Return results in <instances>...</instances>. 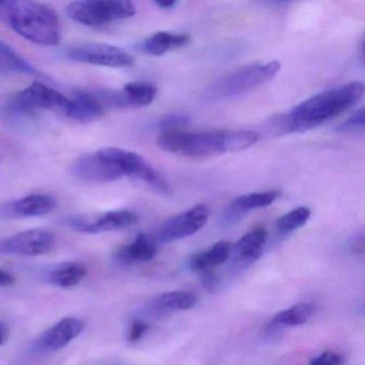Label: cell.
Masks as SVG:
<instances>
[{
    "instance_id": "obj_27",
    "label": "cell",
    "mask_w": 365,
    "mask_h": 365,
    "mask_svg": "<svg viewBox=\"0 0 365 365\" xmlns=\"http://www.w3.org/2000/svg\"><path fill=\"white\" fill-rule=\"evenodd\" d=\"M148 329L149 324L144 322V320H132L129 331H128V341L130 343H135V341H140Z\"/></svg>"
},
{
    "instance_id": "obj_26",
    "label": "cell",
    "mask_w": 365,
    "mask_h": 365,
    "mask_svg": "<svg viewBox=\"0 0 365 365\" xmlns=\"http://www.w3.org/2000/svg\"><path fill=\"white\" fill-rule=\"evenodd\" d=\"M364 108L356 110L339 127V131L346 134H358L364 131Z\"/></svg>"
},
{
    "instance_id": "obj_8",
    "label": "cell",
    "mask_w": 365,
    "mask_h": 365,
    "mask_svg": "<svg viewBox=\"0 0 365 365\" xmlns=\"http://www.w3.org/2000/svg\"><path fill=\"white\" fill-rule=\"evenodd\" d=\"M56 245L54 232L46 230H29L0 239V255L35 256L50 253Z\"/></svg>"
},
{
    "instance_id": "obj_6",
    "label": "cell",
    "mask_w": 365,
    "mask_h": 365,
    "mask_svg": "<svg viewBox=\"0 0 365 365\" xmlns=\"http://www.w3.org/2000/svg\"><path fill=\"white\" fill-rule=\"evenodd\" d=\"M281 70L277 61L256 63L239 68L222 78L215 87V95L221 98H235L245 95L270 82Z\"/></svg>"
},
{
    "instance_id": "obj_7",
    "label": "cell",
    "mask_w": 365,
    "mask_h": 365,
    "mask_svg": "<svg viewBox=\"0 0 365 365\" xmlns=\"http://www.w3.org/2000/svg\"><path fill=\"white\" fill-rule=\"evenodd\" d=\"M9 108L14 112L23 115H31L39 110H50L67 115L70 108V98L36 81L31 86L12 98Z\"/></svg>"
},
{
    "instance_id": "obj_1",
    "label": "cell",
    "mask_w": 365,
    "mask_h": 365,
    "mask_svg": "<svg viewBox=\"0 0 365 365\" xmlns=\"http://www.w3.org/2000/svg\"><path fill=\"white\" fill-rule=\"evenodd\" d=\"M364 95V85L350 82L327 89L281 115L275 128L283 133H302L315 129L351 110Z\"/></svg>"
},
{
    "instance_id": "obj_29",
    "label": "cell",
    "mask_w": 365,
    "mask_h": 365,
    "mask_svg": "<svg viewBox=\"0 0 365 365\" xmlns=\"http://www.w3.org/2000/svg\"><path fill=\"white\" fill-rule=\"evenodd\" d=\"M190 117L183 114H170L164 117L161 120V127L163 128V131L166 130H176L180 125H185L189 123Z\"/></svg>"
},
{
    "instance_id": "obj_25",
    "label": "cell",
    "mask_w": 365,
    "mask_h": 365,
    "mask_svg": "<svg viewBox=\"0 0 365 365\" xmlns=\"http://www.w3.org/2000/svg\"><path fill=\"white\" fill-rule=\"evenodd\" d=\"M311 209L307 208V207H298V208L292 209V211L285 213L277 219V232L282 235H287L299 230L307 224V222L311 217Z\"/></svg>"
},
{
    "instance_id": "obj_3",
    "label": "cell",
    "mask_w": 365,
    "mask_h": 365,
    "mask_svg": "<svg viewBox=\"0 0 365 365\" xmlns=\"http://www.w3.org/2000/svg\"><path fill=\"white\" fill-rule=\"evenodd\" d=\"M0 24L42 46H58L61 25L55 10L24 0H0Z\"/></svg>"
},
{
    "instance_id": "obj_5",
    "label": "cell",
    "mask_w": 365,
    "mask_h": 365,
    "mask_svg": "<svg viewBox=\"0 0 365 365\" xmlns=\"http://www.w3.org/2000/svg\"><path fill=\"white\" fill-rule=\"evenodd\" d=\"M66 11L78 24L101 27L132 18L136 14V8L125 0H86L70 4Z\"/></svg>"
},
{
    "instance_id": "obj_31",
    "label": "cell",
    "mask_w": 365,
    "mask_h": 365,
    "mask_svg": "<svg viewBox=\"0 0 365 365\" xmlns=\"http://www.w3.org/2000/svg\"><path fill=\"white\" fill-rule=\"evenodd\" d=\"M14 277L8 271L0 269V287L12 285L14 282Z\"/></svg>"
},
{
    "instance_id": "obj_32",
    "label": "cell",
    "mask_w": 365,
    "mask_h": 365,
    "mask_svg": "<svg viewBox=\"0 0 365 365\" xmlns=\"http://www.w3.org/2000/svg\"><path fill=\"white\" fill-rule=\"evenodd\" d=\"M10 336V329L5 322H0V346L5 345Z\"/></svg>"
},
{
    "instance_id": "obj_28",
    "label": "cell",
    "mask_w": 365,
    "mask_h": 365,
    "mask_svg": "<svg viewBox=\"0 0 365 365\" xmlns=\"http://www.w3.org/2000/svg\"><path fill=\"white\" fill-rule=\"evenodd\" d=\"M344 359L341 354L334 351H324L314 358L309 365H343Z\"/></svg>"
},
{
    "instance_id": "obj_16",
    "label": "cell",
    "mask_w": 365,
    "mask_h": 365,
    "mask_svg": "<svg viewBox=\"0 0 365 365\" xmlns=\"http://www.w3.org/2000/svg\"><path fill=\"white\" fill-rule=\"evenodd\" d=\"M267 239L268 232L266 228H254L232 247L230 255L232 256V262L243 267L253 264L262 256Z\"/></svg>"
},
{
    "instance_id": "obj_14",
    "label": "cell",
    "mask_w": 365,
    "mask_h": 365,
    "mask_svg": "<svg viewBox=\"0 0 365 365\" xmlns=\"http://www.w3.org/2000/svg\"><path fill=\"white\" fill-rule=\"evenodd\" d=\"M197 303V297L185 290L165 292L153 299L143 309V315L147 317L161 318L178 311L193 309Z\"/></svg>"
},
{
    "instance_id": "obj_13",
    "label": "cell",
    "mask_w": 365,
    "mask_h": 365,
    "mask_svg": "<svg viewBox=\"0 0 365 365\" xmlns=\"http://www.w3.org/2000/svg\"><path fill=\"white\" fill-rule=\"evenodd\" d=\"M56 207L54 198L46 194H31L20 200H11L0 206V217L23 219L43 217L52 212Z\"/></svg>"
},
{
    "instance_id": "obj_17",
    "label": "cell",
    "mask_w": 365,
    "mask_h": 365,
    "mask_svg": "<svg viewBox=\"0 0 365 365\" xmlns=\"http://www.w3.org/2000/svg\"><path fill=\"white\" fill-rule=\"evenodd\" d=\"M104 106L95 93L78 91L70 98V108L66 116L78 123H91L101 118Z\"/></svg>"
},
{
    "instance_id": "obj_23",
    "label": "cell",
    "mask_w": 365,
    "mask_h": 365,
    "mask_svg": "<svg viewBox=\"0 0 365 365\" xmlns=\"http://www.w3.org/2000/svg\"><path fill=\"white\" fill-rule=\"evenodd\" d=\"M279 197V193L277 191L245 194L232 200L230 212L232 215H240L256 209L266 208L272 205Z\"/></svg>"
},
{
    "instance_id": "obj_19",
    "label": "cell",
    "mask_w": 365,
    "mask_h": 365,
    "mask_svg": "<svg viewBox=\"0 0 365 365\" xmlns=\"http://www.w3.org/2000/svg\"><path fill=\"white\" fill-rule=\"evenodd\" d=\"M157 93V86L151 83H129L116 93L117 108H145L155 101Z\"/></svg>"
},
{
    "instance_id": "obj_9",
    "label": "cell",
    "mask_w": 365,
    "mask_h": 365,
    "mask_svg": "<svg viewBox=\"0 0 365 365\" xmlns=\"http://www.w3.org/2000/svg\"><path fill=\"white\" fill-rule=\"evenodd\" d=\"M66 56L76 63L101 67H131L135 59L129 53L118 46L110 44L89 43L72 46L66 51Z\"/></svg>"
},
{
    "instance_id": "obj_34",
    "label": "cell",
    "mask_w": 365,
    "mask_h": 365,
    "mask_svg": "<svg viewBox=\"0 0 365 365\" xmlns=\"http://www.w3.org/2000/svg\"><path fill=\"white\" fill-rule=\"evenodd\" d=\"M97 365H132L129 364V363L123 362V361H104V362L100 363V364Z\"/></svg>"
},
{
    "instance_id": "obj_24",
    "label": "cell",
    "mask_w": 365,
    "mask_h": 365,
    "mask_svg": "<svg viewBox=\"0 0 365 365\" xmlns=\"http://www.w3.org/2000/svg\"><path fill=\"white\" fill-rule=\"evenodd\" d=\"M313 314V305L309 303H299L289 309L279 312L273 318V322L279 326H301L307 324Z\"/></svg>"
},
{
    "instance_id": "obj_21",
    "label": "cell",
    "mask_w": 365,
    "mask_h": 365,
    "mask_svg": "<svg viewBox=\"0 0 365 365\" xmlns=\"http://www.w3.org/2000/svg\"><path fill=\"white\" fill-rule=\"evenodd\" d=\"M230 250L232 245L228 241H220L206 251L192 256L189 262L190 268L198 272L212 270L215 267L223 264L230 257Z\"/></svg>"
},
{
    "instance_id": "obj_10",
    "label": "cell",
    "mask_w": 365,
    "mask_h": 365,
    "mask_svg": "<svg viewBox=\"0 0 365 365\" xmlns=\"http://www.w3.org/2000/svg\"><path fill=\"white\" fill-rule=\"evenodd\" d=\"M140 217L133 211L115 210L93 215H73L66 219V224L76 232L85 234L123 230L136 225Z\"/></svg>"
},
{
    "instance_id": "obj_33",
    "label": "cell",
    "mask_w": 365,
    "mask_h": 365,
    "mask_svg": "<svg viewBox=\"0 0 365 365\" xmlns=\"http://www.w3.org/2000/svg\"><path fill=\"white\" fill-rule=\"evenodd\" d=\"M155 6L164 10L173 9L177 5L176 1H170V0L168 1H155Z\"/></svg>"
},
{
    "instance_id": "obj_12",
    "label": "cell",
    "mask_w": 365,
    "mask_h": 365,
    "mask_svg": "<svg viewBox=\"0 0 365 365\" xmlns=\"http://www.w3.org/2000/svg\"><path fill=\"white\" fill-rule=\"evenodd\" d=\"M84 328V322L78 318H63L35 339L31 345V352L42 354L57 351L80 336Z\"/></svg>"
},
{
    "instance_id": "obj_15",
    "label": "cell",
    "mask_w": 365,
    "mask_h": 365,
    "mask_svg": "<svg viewBox=\"0 0 365 365\" xmlns=\"http://www.w3.org/2000/svg\"><path fill=\"white\" fill-rule=\"evenodd\" d=\"M88 268L83 262H63L51 264L42 270L41 277L56 287L70 288L78 285L86 277Z\"/></svg>"
},
{
    "instance_id": "obj_22",
    "label": "cell",
    "mask_w": 365,
    "mask_h": 365,
    "mask_svg": "<svg viewBox=\"0 0 365 365\" xmlns=\"http://www.w3.org/2000/svg\"><path fill=\"white\" fill-rule=\"evenodd\" d=\"M0 72L29 74L36 78H46V74L40 72L24 57L21 56L11 46L1 40H0Z\"/></svg>"
},
{
    "instance_id": "obj_20",
    "label": "cell",
    "mask_w": 365,
    "mask_h": 365,
    "mask_svg": "<svg viewBox=\"0 0 365 365\" xmlns=\"http://www.w3.org/2000/svg\"><path fill=\"white\" fill-rule=\"evenodd\" d=\"M191 42V37L187 34L158 31L143 43V51L151 56H162L172 51L185 48Z\"/></svg>"
},
{
    "instance_id": "obj_4",
    "label": "cell",
    "mask_w": 365,
    "mask_h": 365,
    "mask_svg": "<svg viewBox=\"0 0 365 365\" xmlns=\"http://www.w3.org/2000/svg\"><path fill=\"white\" fill-rule=\"evenodd\" d=\"M70 174L87 183H106L125 177L123 149L108 147L97 153H86L73 162Z\"/></svg>"
},
{
    "instance_id": "obj_18",
    "label": "cell",
    "mask_w": 365,
    "mask_h": 365,
    "mask_svg": "<svg viewBox=\"0 0 365 365\" xmlns=\"http://www.w3.org/2000/svg\"><path fill=\"white\" fill-rule=\"evenodd\" d=\"M155 241L148 235L138 234L131 243L118 250L115 255V259L120 264L129 266L138 262H150L155 257Z\"/></svg>"
},
{
    "instance_id": "obj_30",
    "label": "cell",
    "mask_w": 365,
    "mask_h": 365,
    "mask_svg": "<svg viewBox=\"0 0 365 365\" xmlns=\"http://www.w3.org/2000/svg\"><path fill=\"white\" fill-rule=\"evenodd\" d=\"M200 273H202V284L211 292L215 290L217 287V283H219V279H217L215 273L212 270L204 271V272Z\"/></svg>"
},
{
    "instance_id": "obj_11",
    "label": "cell",
    "mask_w": 365,
    "mask_h": 365,
    "mask_svg": "<svg viewBox=\"0 0 365 365\" xmlns=\"http://www.w3.org/2000/svg\"><path fill=\"white\" fill-rule=\"evenodd\" d=\"M209 215L210 209L207 205H196L166 220L158 232L157 240L161 243L172 242L192 236L206 225Z\"/></svg>"
},
{
    "instance_id": "obj_2",
    "label": "cell",
    "mask_w": 365,
    "mask_h": 365,
    "mask_svg": "<svg viewBox=\"0 0 365 365\" xmlns=\"http://www.w3.org/2000/svg\"><path fill=\"white\" fill-rule=\"evenodd\" d=\"M259 138L257 132L247 130L191 132L176 129L162 132L158 136L157 144L165 153L191 159H204L245 150L254 146Z\"/></svg>"
}]
</instances>
